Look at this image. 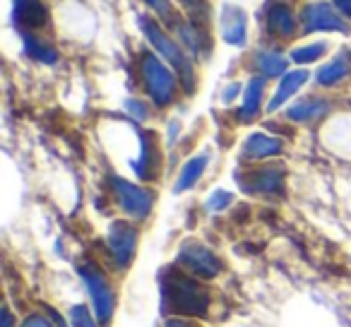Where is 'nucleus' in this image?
Returning <instances> with one entry per match:
<instances>
[{
    "label": "nucleus",
    "instance_id": "f257e3e1",
    "mask_svg": "<svg viewBox=\"0 0 351 327\" xmlns=\"http://www.w3.org/2000/svg\"><path fill=\"white\" fill-rule=\"evenodd\" d=\"M161 311L169 315H183L205 320L212 308V291L202 284V279L188 274L178 265L159 272Z\"/></svg>",
    "mask_w": 351,
    "mask_h": 327
},
{
    "label": "nucleus",
    "instance_id": "f03ea898",
    "mask_svg": "<svg viewBox=\"0 0 351 327\" xmlns=\"http://www.w3.org/2000/svg\"><path fill=\"white\" fill-rule=\"evenodd\" d=\"M140 27L145 32L147 41L152 44V49L176 70L178 80H181V87L186 94H195L197 89V77H195V68H193V60H191V53L178 46V41H173L154 20L149 17H140Z\"/></svg>",
    "mask_w": 351,
    "mask_h": 327
},
{
    "label": "nucleus",
    "instance_id": "7ed1b4c3",
    "mask_svg": "<svg viewBox=\"0 0 351 327\" xmlns=\"http://www.w3.org/2000/svg\"><path fill=\"white\" fill-rule=\"evenodd\" d=\"M77 277H80V282H82L84 291H87L89 308L94 311L97 320L101 322L104 327H108L113 315H116V306H118V296L111 284V277H108L106 269L97 263H80Z\"/></svg>",
    "mask_w": 351,
    "mask_h": 327
},
{
    "label": "nucleus",
    "instance_id": "20e7f679",
    "mask_svg": "<svg viewBox=\"0 0 351 327\" xmlns=\"http://www.w3.org/2000/svg\"><path fill=\"white\" fill-rule=\"evenodd\" d=\"M140 77L142 87H145L149 101L156 108H166L176 101V94H178V75L176 70L161 58L159 53H145L140 58Z\"/></svg>",
    "mask_w": 351,
    "mask_h": 327
},
{
    "label": "nucleus",
    "instance_id": "39448f33",
    "mask_svg": "<svg viewBox=\"0 0 351 327\" xmlns=\"http://www.w3.org/2000/svg\"><path fill=\"white\" fill-rule=\"evenodd\" d=\"M108 188H111V195L116 200L118 210L128 217L130 221H142L152 215L154 210L156 195L149 188L140 186V183H132L123 176H108Z\"/></svg>",
    "mask_w": 351,
    "mask_h": 327
},
{
    "label": "nucleus",
    "instance_id": "423d86ee",
    "mask_svg": "<svg viewBox=\"0 0 351 327\" xmlns=\"http://www.w3.org/2000/svg\"><path fill=\"white\" fill-rule=\"evenodd\" d=\"M176 265L181 269H186L188 274L202 279V282H212L224 272V263L221 258L205 245L202 241L186 239L178 245V253H176Z\"/></svg>",
    "mask_w": 351,
    "mask_h": 327
},
{
    "label": "nucleus",
    "instance_id": "0eeeda50",
    "mask_svg": "<svg viewBox=\"0 0 351 327\" xmlns=\"http://www.w3.org/2000/svg\"><path fill=\"white\" fill-rule=\"evenodd\" d=\"M106 255L108 263L118 272H125L137 255V243H140V231L130 219H116L106 231Z\"/></svg>",
    "mask_w": 351,
    "mask_h": 327
},
{
    "label": "nucleus",
    "instance_id": "6e6552de",
    "mask_svg": "<svg viewBox=\"0 0 351 327\" xmlns=\"http://www.w3.org/2000/svg\"><path fill=\"white\" fill-rule=\"evenodd\" d=\"M236 183L243 193L250 195H284V169L282 167H260L245 173H236Z\"/></svg>",
    "mask_w": 351,
    "mask_h": 327
},
{
    "label": "nucleus",
    "instance_id": "1a4fd4ad",
    "mask_svg": "<svg viewBox=\"0 0 351 327\" xmlns=\"http://www.w3.org/2000/svg\"><path fill=\"white\" fill-rule=\"evenodd\" d=\"M130 171L140 181H154L159 171V147L156 135L145 130H137V156L130 161Z\"/></svg>",
    "mask_w": 351,
    "mask_h": 327
},
{
    "label": "nucleus",
    "instance_id": "9d476101",
    "mask_svg": "<svg viewBox=\"0 0 351 327\" xmlns=\"http://www.w3.org/2000/svg\"><path fill=\"white\" fill-rule=\"evenodd\" d=\"M221 36L229 46H236V49L245 46V41H248V15H245L243 8L231 5V3L221 8Z\"/></svg>",
    "mask_w": 351,
    "mask_h": 327
},
{
    "label": "nucleus",
    "instance_id": "9b49d317",
    "mask_svg": "<svg viewBox=\"0 0 351 327\" xmlns=\"http://www.w3.org/2000/svg\"><path fill=\"white\" fill-rule=\"evenodd\" d=\"M303 29L306 32H346V25L335 12L330 3H311L303 10Z\"/></svg>",
    "mask_w": 351,
    "mask_h": 327
},
{
    "label": "nucleus",
    "instance_id": "f8f14e48",
    "mask_svg": "<svg viewBox=\"0 0 351 327\" xmlns=\"http://www.w3.org/2000/svg\"><path fill=\"white\" fill-rule=\"evenodd\" d=\"M284 142L274 135H267V132H250L245 137L243 147H241V159L245 161H265L269 156L282 154Z\"/></svg>",
    "mask_w": 351,
    "mask_h": 327
},
{
    "label": "nucleus",
    "instance_id": "ddd939ff",
    "mask_svg": "<svg viewBox=\"0 0 351 327\" xmlns=\"http://www.w3.org/2000/svg\"><path fill=\"white\" fill-rule=\"evenodd\" d=\"M311 80V73L306 68H298V70H289L287 75H282L279 80V87L274 89L272 99L267 101V113H274L284 106L291 97H296V92L303 87V84Z\"/></svg>",
    "mask_w": 351,
    "mask_h": 327
},
{
    "label": "nucleus",
    "instance_id": "4468645a",
    "mask_svg": "<svg viewBox=\"0 0 351 327\" xmlns=\"http://www.w3.org/2000/svg\"><path fill=\"white\" fill-rule=\"evenodd\" d=\"M207 167H210V154L207 152H200V154L191 156V159L183 164V169L178 171V178L173 183V193L176 195H181V193H188L202 181L205 176Z\"/></svg>",
    "mask_w": 351,
    "mask_h": 327
},
{
    "label": "nucleus",
    "instance_id": "2eb2a0df",
    "mask_svg": "<svg viewBox=\"0 0 351 327\" xmlns=\"http://www.w3.org/2000/svg\"><path fill=\"white\" fill-rule=\"evenodd\" d=\"M176 32H178V39L191 51L193 58H205V56H210L212 41H210V36H207L205 27L195 25L193 20H186V22L181 20L178 27H176Z\"/></svg>",
    "mask_w": 351,
    "mask_h": 327
},
{
    "label": "nucleus",
    "instance_id": "dca6fc26",
    "mask_svg": "<svg viewBox=\"0 0 351 327\" xmlns=\"http://www.w3.org/2000/svg\"><path fill=\"white\" fill-rule=\"evenodd\" d=\"M243 101H241V108L236 113L239 123H253L258 118L260 108H263V99H265V77H253L248 80V84L243 87Z\"/></svg>",
    "mask_w": 351,
    "mask_h": 327
},
{
    "label": "nucleus",
    "instance_id": "f3484780",
    "mask_svg": "<svg viewBox=\"0 0 351 327\" xmlns=\"http://www.w3.org/2000/svg\"><path fill=\"white\" fill-rule=\"evenodd\" d=\"M330 113V101L320 97H308L301 101L291 104L287 108V118L293 123H315L320 118H325Z\"/></svg>",
    "mask_w": 351,
    "mask_h": 327
},
{
    "label": "nucleus",
    "instance_id": "a211bd4d",
    "mask_svg": "<svg viewBox=\"0 0 351 327\" xmlns=\"http://www.w3.org/2000/svg\"><path fill=\"white\" fill-rule=\"evenodd\" d=\"M15 22L22 27V32L36 29L49 22V12L41 0H15Z\"/></svg>",
    "mask_w": 351,
    "mask_h": 327
},
{
    "label": "nucleus",
    "instance_id": "6ab92c4d",
    "mask_svg": "<svg viewBox=\"0 0 351 327\" xmlns=\"http://www.w3.org/2000/svg\"><path fill=\"white\" fill-rule=\"evenodd\" d=\"M287 68H289V58L284 53H279V51H260L255 56V70L265 80L282 77V75H287Z\"/></svg>",
    "mask_w": 351,
    "mask_h": 327
},
{
    "label": "nucleus",
    "instance_id": "aec40b11",
    "mask_svg": "<svg viewBox=\"0 0 351 327\" xmlns=\"http://www.w3.org/2000/svg\"><path fill=\"white\" fill-rule=\"evenodd\" d=\"M351 65H349V56L346 53H339L337 58H332L327 65H322L320 70H317L315 75V82L320 84V87H335L337 82H341V80L349 75Z\"/></svg>",
    "mask_w": 351,
    "mask_h": 327
},
{
    "label": "nucleus",
    "instance_id": "412c9836",
    "mask_svg": "<svg viewBox=\"0 0 351 327\" xmlns=\"http://www.w3.org/2000/svg\"><path fill=\"white\" fill-rule=\"evenodd\" d=\"M267 29L277 36H291L293 29H296L293 12L287 5H282V3H274L267 10Z\"/></svg>",
    "mask_w": 351,
    "mask_h": 327
},
{
    "label": "nucleus",
    "instance_id": "4be33fe9",
    "mask_svg": "<svg viewBox=\"0 0 351 327\" xmlns=\"http://www.w3.org/2000/svg\"><path fill=\"white\" fill-rule=\"evenodd\" d=\"M22 46H25V53L29 56L32 60H39V63L53 65L58 60V51L51 44H46L44 39L29 34V32H22Z\"/></svg>",
    "mask_w": 351,
    "mask_h": 327
},
{
    "label": "nucleus",
    "instance_id": "5701e85b",
    "mask_svg": "<svg viewBox=\"0 0 351 327\" xmlns=\"http://www.w3.org/2000/svg\"><path fill=\"white\" fill-rule=\"evenodd\" d=\"M68 320H70V327H104L87 303H75V306H70Z\"/></svg>",
    "mask_w": 351,
    "mask_h": 327
},
{
    "label": "nucleus",
    "instance_id": "b1692460",
    "mask_svg": "<svg viewBox=\"0 0 351 327\" xmlns=\"http://www.w3.org/2000/svg\"><path fill=\"white\" fill-rule=\"evenodd\" d=\"M325 51H327V44H308V46L293 49L289 58L298 65H311V63H315V60H320L322 56H325Z\"/></svg>",
    "mask_w": 351,
    "mask_h": 327
},
{
    "label": "nucleus",
    "instance_id": "393cba45",
    "mask_svg": "<svg viewBox=\"0 0 351 327\" xmlns=\"http://www.w3.org/2000/svg\"><path fill=\"white\" fill-rule=\"evenodd\" d=\"M234 205V193L231 191H224V188H217L207 195L205 200V210L210 215H219V212H226L229 207Z\"/></svg>",
    "mask_w": 351,
    "mask_h": 327
},
{
    "label": "nucleus",
    "instance_id": "a878e982",
    "mask_svg": "<svg viewBox=\"0 0 351 327\" xmlns=\"http://www.w3.org/2000/svg\"><path fill=\"white\" fill-rule=\"evenodd\" d=\"M17 327H56V320L51 317V313L41 306V308H36V311H29L27 315H22Z\"/></svg>",
    "mask_w": 351,
    "mask_h": 327
},
{
    "label": "nucleus",
    "instance_id": "bb28decb",
    "mask_svg": "<svg viewBox=\"0 0 351 327\" xmlns=\"http://www.w3.org/2000/svg\"><path fill=\"white\" fill-rule=\"evenodd\" d=\"M147 5L154 10V15L159 17V20H164L166 25H173V29L178 27V17H176V10H173V3L171 0H145Z\"/></svg>",
    "mask_w": 351,
    "mask_h": 327
},
{
    "label": "nucleus",
    "instance_id": "cd10ccee",
    "mask_svg": "<svg viewBox=\"0 0 351 327\" xmlns=\"http://www.w3.org/2000/svg\"><path fill=\"white\" fill-rule=\"evenodd\" d=\"M181 3L195 25H200V27L207 25V20H210V5H207V0H181Z\"/></svg>",
    "mask_w": 351,
    "mask_h": 327
},
{
    "label": "nucleus",
    "instance_id": "c85d7f7f",
    "mask_svg": "<svg viewBox=\"0 0 351 327\" xmlns=\"http://www.w3.org/2000/svg\"><path fill=\"white\" fill-rule=\"evenodd\" d=\"M125 111H128V116L135 118V121H147V118H149V106L142 104L140 99H128Z\"/></svg>",
    "mask_w": 351,
    "mask_h": 327
},
{
    "label": "nucleus",
    "instance_id": "c756f323",
    "mask_svg": "<svg viewBox=\"0 0 351 327\" xmlns=\"http://www.w3.org/2000/svg\"><path fill=\"white\" fill-rule=\"evenodd\" d=\"M164 327H202L195 317H183V315H169L164 320Z\"/></svg>",
    "mask_w": 351,
    "mask_h": 327
},
{
    "label": "nucleus",
    "instance_id": "7c9ffc66",
    "mask_svg": "<svg viewBox=\"0 0 351 327\" xmlns=\"http://www.w3.org/2000/svg\"><path fill=\"white\" fill-rule=\"evenodd\" d=\"M20 320L15 317V313L10 311V306H3V313H0V327H17Z\"/></svg>",
    "mask_w": 351,
    "mask_h": 327
},
{
    "label": "nucleus",
    "instance_id": "2f4dec72",
    "mask_svg": "<svg viewBox=\"0 0 351 327\" xmlns=\"http://www.w3.org/2000/svg\"><path fill=\"white\" fill-rule=\"evenodd\" d=\"M44 308L51 313V317L56 320V327H70V320H68V315H63V313L58 311V308H53V306H49V303H44Z\"/></svg>",
    "mask_w": 351,
    "mask_h": 327
},
{
    "label": "nucleus",
    "instance_id": "473e14b6",
    "mask_svg": "<svg viewBox=\"0 0 351 327\" xmlns=\"http://www.w3.org/2000/svg\"><path fill=\"white\" fill-rule=\"evenodd\" d=\"M239 92H241V84H229V87L224 89V92H221V101L224 104H231L234 101V99H239Z\"/></svg>",
    "mask_w": 351,
    "mask_h": 327
},
{
    "label": "nucleus",
    "instance_id": "72a5a7b5",
    "mask_svg": "<svg viewBox=\"0 0 351 327\" xmlns=\"http://www.w3.org/2000/svg\"><path fill=\"white\" fill-rule=\"evenodd\" d=\"M332 3H335V8L341 12V15L351 20V0H332Z\"/></svg>",
    "mask_w": 351,
    "mask_h": 327
}]
</instances>
